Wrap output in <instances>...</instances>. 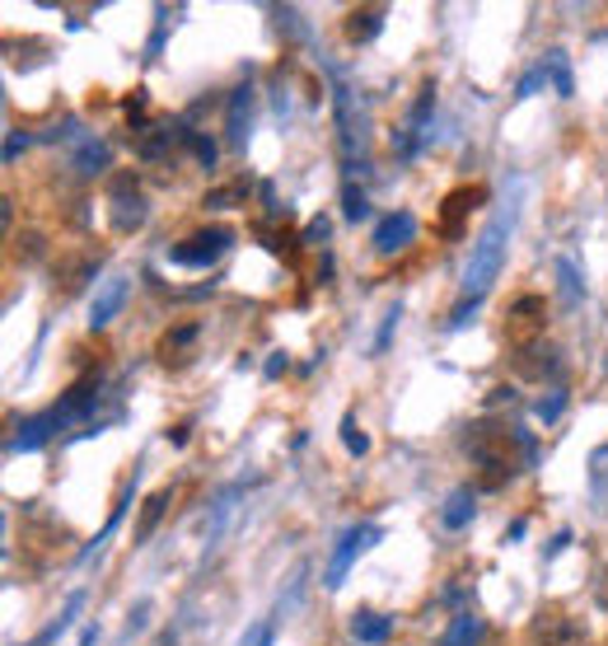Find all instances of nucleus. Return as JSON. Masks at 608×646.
I'll return each mask as SVG.
<instances>
[{
  "label": "nucleus",
  "mask_w": 608,
  "mask_h": 646,
  "mask_svg": "<svg viewBox=\"0 0 608 646\" xmlns=\"http://www.w3.org/2000/svg\"><path fill=\"white\" fill-rule=\"evenodd\" d=\"M478 637H482V618H478L473 610H463V614H455V623L445 628L440 646H473Z\"/></svg>",
  "instance_id": "19"
},
{
  "label": "nucleus",
  "mask_w": 608,
  "mask_h": 646,
  "mask_svg": "<svg viewBox=\"0 0 608 646\" xmlns=\"http://www.w3.org/2000/svg\"><path fill=\"white\" fill-rule=\"evenodd\" d=\"M14 248H19V258H43V234H38V230H19L14 234Z\"/></svg>",
  "instance_id": "28"
},
{
  "label": "nucleus",
  "mask_w": 608,
  "mask_h": 646,
  "mask_svg": "<svg viewBox=\"0 0 608 646\" xmlns=\"http://www.w3.org/2000/svg\"><path fill=\"white\" fill-rule=\"evenodd\" d=\"M412 240H417V215L412 211H388L375 225V253L380 258H394V253H403Z\"/></svg>",
  "instance_id": "10"
},
{
  "label": "nucleus",
  "mask_w": 608,
  "mask_h": 646,
  "mask_svg": "<svg viewBox=\"0 0 608 646\" xmlns=\"http://www.w3.org/2000/svg\"><path fill=\"white\" fill-rule=\"evenodd\" d=\"M239 646H271V628H267V623H253L248 637H244Z\"/></svg>",
  "instance_id": "33"
},
{
  "label": "nucleus",
  "mask_w": 608,
  "mask_h": 646,
  "mask_svg": "<svg viewBox=\"0 0 608 646\" xmlns=\"http://www.w3.org/2000/svg\"><path fill=\"white\" fill-rule=\"evenodd\" d=\"M384 29V6H356L346 14V38L351 43H370V38H380Z\"/></svg>",
  "instance_id": "16"
},
{
  "label": "nucleus",
  "mask_w": 608,
  "mask_h": 646,
  "mask_svg": "<svg viewBox=\"0 0 608 646\" xmlns=\"http://www.w3.org/2000/svg\"><path fill=\"white\" fill-rule=\"evenodd\" d=\"M108 221L113 230H136L146 221V198H141V188H136V173H113V183H108Z\"/></svg>",
  "instance_id": "4"
},
{
  "label": "nucleus",
  "mask_w": 608,
  "mask_h": 646,
  "mask_svg": "<svg viewBox=\"0 0 608 646\" xmlns=\"http://www.w3.org/2000/svg\"><path fill=\"white\" fill-rule=\"evenodd\" d=\"M529 642L534 646H590L585 628L562 610H543L534 623H529Z\"/></svg>",
  "instance_id": "7"
},
{
  "label": "nucleus",
  "mask_w": 608,
  "mask_h": 646,
  "mask_svg": "<svg viewBox=\"0 0 608 646\" xmlns=\"http://www.w3.org/2000/svg\"><path fill=\"white\" fill-rule=\"evenodd\" d=\"M0 221H6V225L14 221V202L10 198H0Z\"/></svg>",
  "instance_id": "39"
},
{
  "label": "nucleus",
  "mask_w": 608,
  "mask_h": 646,
  "mask_svg": "<svg viewBox=\"0 0 608 646\" xmlns=\"http://www.w3.org/2000/svg\"><path fill=\"white\" fill-rule=\"evenodd\" d=\"M388 628H394V618H388V614H375V610H356V614H351V637H356V642L380 646V642H388Z\"/></svg>",
  "instance_id": "17"
},
{
  "label": "nucleus",
  "mask_w": 608,
  "mask_h": 646,
  "mask_svg": "<svg viewBox=\"0 0 608 646\" xmlns=\"http://www.w3.org/2000/svg\"><path fill=\"white\" fill-rule=\"evenodd\" d=\"M473 506H478L473 493H468V487H459V493L445 501V525H449V530H463V525L473 520Z\"/></svg>",
  "instance_id": "22"
},
{
  "label": "nucleus",
  "mask_w": 608,
  "mask_h": 646,
  "mask_svg": "<svg viewBox=\"0 0 608 646\" xmlns=\"http://www.w3.org/2000/svg\"><path fill=\"white\" fill-rule=\"evenodd\" d=\"M510 230H515V202H510V206H497L492 221L482 225L478 244H473V258H468V272H463V300L482 305V296H487V290H492V282L501 277L505 248H510Z\"/></svg>",
  "instance_id": "1"
},
{
  "label": "nucleus",
  "mask_w": 608,
  "mask_h": 646,
  "mask_svg": "<svg viewBox=\"0 0 608 646\" xmlns=\"http://www.w3.org/2000/svg\"><path fill=\"white\" fill-rule=\"evenodd\" d=\"M515 375H520V380H534V384L562 380V357H557V347H553V342L515 347Z\"/></svg>",
  "instance_id": "9"
},
{
  "label": "nucleus",
  "mask_w": 608,
  "mask_h": 646,
  "mask_svg": "<svg viewBox=\"0 0 608 646\" xmlns=\"http://www.w3.org/2000/svg\"><path fill=\"white\" fill-rule=\"evenodd\" d=\"M510 342L515 347H529V342H543V328H547V300L543 296H520L510 305Z\"/></svg>",
  "instance_id": "8"
},
{
  "label": "nucleus",
  "mask_w": 608,
  "mask_h": 646,
  "mask_svg": "<svg viewBox=\"0 0 608 646\" xmlns=\"http://www.w3.org/2000/svg\"><path fill=\"white\" fill-rule=\"evenodd\" d=\"M248 117H253V85H239L230 94V113H225V127H230V146L244 150L248 146Z\"/></svg>",
  "instance_id": "15"
},
{
  "label": "nucleus",
  "mask_w": 608,
  "mask_h": 646,
  "mask_svg": "<svg viewBox=\"0 0 608 646\" xmlns=\"http://www.w3.org/2000/svg\"><path fill=\"white\" fill-rule=\"evenodd\" d=\"M52 436H56V426H52L47 413H43V417H29L24 426H19V436L10 441V449H14V455H19V449H43Z\"/></svg>",
  "instance_id": "18"
},
{
  "label": "nucleus",
  "mask_w": 608,
  "mask_h": 646,
  "mask_svg": "<svg viewBox=\"0 0 608 646\" xmlns=\"http://www.w3.org/2000/svg\"><path fill=\"white\" fill-rule=\"evenodd\" d=\"M370 543H380V525H351V530L338 539V548H332V558H328V572H323L328 591H338V585L346 581L351 562H356Z\"/></svg>",
  "instance_id": "5"
},
{
  "label": "nucleus",
  "mask_w": 608,
  "mask_h": 646,
  "mask_svg": "<svg viewBox=\"0 0 608 646\" xmlns=\"http://www.w3.org/2000/svg\"><path fill=\"white\" fill-rule=\"evenodd\" d=\"M198 338H202V328H198V324H173V328L164 332V338H160V347H154V351H160V361H164V366H183V361L192 357V347H198Z\"/></svg>",
  "instance_id": "13"
},
{
  "label": "nucleus",
  "mask_w": 608,
  "mask_h": 646,
  "mask_svg": "<svg viewBox=\"0 0 608 646\" xmlns=\"http://www.w3.org/2000/svg\"><path fill=\"white\" fill-rule=\"evenodd\" d=\"M398 319H403V309L394 305V309H388V315H384V328H380V338H375V357H380V351H388V338H394Z\"/></svg>",
  "instance_id": "30"
},
{
  "label": "nucleus",
  "mask_w": 608,
  "mask_h": 646,
  "mask_svg": "<svg viewBox=\"0 0 608 646\" xmlns=\"http://www.w3.org/2000/svg\"><path fill=\"white\" fill-rule=\"evenodd\" d=\"M595 600H599V610H608V566H604V576H599V591H595Z\"/></svg>",
  "instance_id": "36"
},
{
  "label": "nucleus",
  "mask_w": 608,
  "mask_h": 646,
  "mask_svg": "<svg viewBox=\"0 0 608 646\" xmlns=\"http://www.w3.org/2000/svg\"><path fill=\"white\" fill-rule=\"evenodd\" d=\"M179 141H188L183 123H150L141 136H136V155H141V160H164V155H173Z\"/></svg>",
  "instance_id": "11"
},
{
  "label": "nucleus",
  "mask_w": 608,
  "mask_h": 646,
  "mask_svg": "<svg viewBox=\"0 0 608 646\" xmlns=\"http://www.w3.org/2000/svg\"><path fill=\"white\" fill-rule=\"evenodd\" d=\"M557 290H562L566 305H580V277H576L572 258H557Z\"/></svg>",
  "instance_id": "24"
},
{
  "label": "nucleus",
  "mask_w": 608,
  "mask_h": 646,
  "mask_svg": "<svg viewBox=\"0 0 608 646\" xmlns=\"http://www.w3.org/2000/svg\"><path fill=\"white\" fill-rule=\"evenodd\" d=\"M478 202H482V188H455V192H449L445 211H440V234H445V240H455V234L463 230V215L473 211Z\"/></svg>",
  "instance_id": "14"
},
{
  "label": "nucleus",
  "mask_w": 608,
  "mask_h": 646,
  "mask_svg": "<svg viewBox=\"0 0 608 646\" xmlns=\"http://www.w3.org/2000/svg\"><path fill=\"white\" fill-rule=\"evenodd\" d=\"M188 150L202 160V169H215V155H221V150H215L211 136H198V131H188Z\"/></svg>",
  "instance_id": "27"
},
{
  "label": "nucleus",
  "mask_w": 608,
  "mask_h": 646,
  "mask_svg": "<svg viewBox=\"0 0 608 646\" xmlns=\"http://www.w3.org/2000/svg\"><path fill=\"white\" fill-rule=\"evenodd\" d=\"M248 198V183L239 179V183H230V188H215V192H206V211H225V206H239Z\"/></svg>",
  "instance_id": "23"
},
{
  "label": "nucleus",
  "mask_w": 608,
  "mask_h": 646,
  "mask_svg": "<svg viewBox=\"0 0 608 646\" xmlns=\"http://www.w3.org/2000/svg\"><path fill=\"white\" fill-rule=\"evenodd\" d=\"M164 511H169V487H164V493H150L146 497V511H141V520H136V543L154 534V525L164 520Z\"/></svg>",
  "instance_id": "20"
},
{
  "label": "nucleus",
  "mask_w": 608,
  "mask_h": 646,
  "mask_svg": "<svg viewBox=\"0 0 608 646\" xmlns=\"http://www.w3.org/2000/svg\"><path fill=\"white\" fill-rule=\"evenodd\" d=\"M94 642H99V628H85L81 633V646H94Z\"/></svg>",
  "instance_id": "40"
},
{
  "label": "nucleus",
  "mask_w": 608,
  "mask_h": 646,
  "mask_svg": "<svg viewBox=\"0 0 608 646\" xmlns=\"http://www.w3.org/2000/svg\"><path fill=\"white\" fill-rule=\"evenodd\" d=\"M122 305H127V277H108L99 286V296H94V305H89V328H108L117 315H122Z\"/></svg>",
  "instance_id": "12"
},
{
  "label": "nucleus",
  "mask_w": 608,
  "mask_h": 646,
  "mask_svg": "<svg viewBox=\"0 0 608 646\" xmlns=\"http://www.w3.org/2000/svg\"><path fill=\"white\" fill-rule=\"evenodd\" d=\"M543 71L553 75V89L562 94V99H572V94H576V75H572V62H566V52H547Z\"/></svg>",
  "instance_id": "21"
},
{
  "label": "nucleus",
  "mask_w": 608,
  "mask_h": 646,
  "mask_svg": "<svg viewBox=\"0 0 608 646\" xmlns=\"http://www.w3.org/2000/svg\"><path fill=\"white\" fill-rule=\"evenodd\" d=\"M562 407H566V389H553V399H543V403H538V417H543V422H557V417H562Z\"/></svg>",
  "instance_id": "31"
},
{
  "label": "nucleus",
  "mask_w": 608,
  "mask_h": 646,
  "mask_svg": "<svg viewBox=\"0 0 608 646\" xmlns=\"http://www.w3.org/2000/svg\"><path fill=\"white\" fill-rule=\"evenodd\" d=\"M305 240H309V244H323V240H328V215H313V221L305 225Z\"/></svg>",
  "instance_id": "32"
},
{
  "label": "nucleus",
  "mask_w": 608,
  "mask_h": 646,
  "mask_svg": "<svg viewBox=\"0 0 608 646\" xmlns=\"http://www.w3.org/2000/svg\"><path fill=\"white\" fill-rule=\"evenodd\" d=\"M342 445L351 449V455H365V449H370V441H365V431H356V417H342Z\"/></svg>",
  "instance_id": "29"
},
{
  "label": "nucleus",
  "mask_w": 608,
  "mask_h": 646,
  "mask_svg": "<svg viewBox=\"0 0 608 646\" xmlns=\"http://www.w3.org/2000/svg\"><path fill=\"white\" fill-rule=\"evenodd\" d=\"M154 646H179V633H173V628H164L160 637H154Z\"/></svg>",
  "instance_id": "38"
},
{
  "label": "nucleus",
  "mask_w": 608,
  "mask_h": 646,
  "mask_svg": "<svg viewBox=\"0 0 608 646\" xmlns=\"http://www.w3.org/2000/svg\"><path fill=\"white\" fill-rule=\"evenodd\" d=\"M108 165V146H99V141H89L81 155H75V169L81 173H99Z\"/></svg>",
  "instance_id": "25"
},
{
  "label": "nucleus",
  "mask_w": 608,
  "mask_h": 646,
  "mask_svg": "<svg viewBox=\"0 0 608 646\" xmlns=\"http://www.w3.org/2000/svg\"><path fill=\"white\" fill-rule=\"evenodd\" d=\"M543 75H547V71H529V75H524V81H520V99H529V94L538 89V81H543Z\"/></svg>",
  "instance_id": "35"
},
{
  "label": "nucleus",
  "mask_w": 608,
  "mask_h": 646,
  "mask_svg": "<svg viewBox=\"0 0 608 646\" xmlns=\"http://www.w3.org/2000/svg\"><path fill=\"white\" fill-rule=\"evenodd\" d=\"M24 146H29V136L10 131V141H6V165H10V160H19V150H24Z\"/></svg>",
  "instance_id": "34"
},
{
  "label": "nucleus",
  "mask_w": 608,
  "mask_h": 646,
  "mask_svg": "<svg viewBox=\"0 0 608 646\" xmlns=\"http://www.w3.org/2000/svg\"><path fill=\"white\" fill-rule=\"evenodd\" d=\"M169 441H173V445H183V441H188V422H179V426H169Z\"/></svg>",
  "instance_id": "37"
},
{
  "label": "nucleus",
  "mask_w": 608,
  "mask_h": 646,
  "mask_svg": "<svg viewBox=\"0 0 608 646\" xmlns=\"http://www.w3.org/2000/svg\"><path fill=\"white\" fill-rule=\"evenodd\" d=\"M520 441V431H505V426H497V422H482L478 431H473V459H478V483L482 487H501V483H510L515 478V445Z\"/></svg>",
  "instance_id": "2"
},
{
  "label": "nucleus",
  "mask_w": 608,
  "mask_h": 646,
  "mask_svg": "<svg viewBox=\"0 0 608 646\" xmlns=\"http://www.w3.org/2000/svg\"><path fill=\"white\" fill-rule=\"evenodd\" d=\"M332 113H338V150L346 160V173L365 165V127L356 123V108H351V94L338 85V94H332Z\"/></svg>",
  "instance_id": "6"
},
{
  "label": "nucleus",
  "mask_w": 608,
  "mask_h": 646,
  "mask_svg": "<svg viewBox=\"0 0 608 646\" xmlns=\"http://www.w3.org/2000/svg\"><path fill=\"white\" fill-rule=\"evenodd\" d=\"M234 244V234L225 225H211V230H198V234H188L183 244H173L169 248V258L173 263H183V267H211V263H221L225 258V248Z\"/></svg>",
  "instance_id": "3"
},
{
  "label": "nucleus",
  "mask_w": 608,
  "mask_h": 646,
  "mask_svg": "<svg viewBox=\"0 0 608 646\" xmlns=\"http://www.w3.org/2000/svg\"><path fill=\"white\" fill-rule=\"evenodd\" d=\"M342 211H346V221H361V215L370 211V202H365V192L356 188V183H342Z\"/></svg>",
  "instance_id": "26"
}]
</instances>
